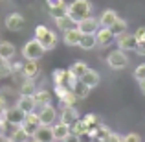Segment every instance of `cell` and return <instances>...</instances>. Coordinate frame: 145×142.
<instances>
[{
	"label": "cell",
	"instance_id": "cell-1",
	"mask_svg": "<svg viewBox=\"0 0 145 142\" xmlns=\"http://www.w3.org/2000/svg\"><path fill=\"white\" fill-rule=\"evenodd\" d=\"M92 4H90V0H74V2L68 4V11L66 13L70 15L74 20H83V18L86 17H92Z\"/></svg>",
	"mask_w": 145,
	"mask_h": 142
},
{
	"label": "cell",
	"instance_id": "cell-2",
	"mask_svg": "<svg viewBox=\"0 0 145 142\" xmlns=\"http://www.w3.org/2000/svg\"><path fill=\"white\" fill-rule=\"evenodd\" d=\"M33 39L39 41V43L46 48V52H48V50H53L57 46V43H59L57 33L53 32V30H50L48 26H44V24H39L35 28V37H33Z\"/></svg>",
	"mask_w": 145,
	"mask_h": 142
},
{
	"label": "cell",
	"instance_id": "cell-3",
	"mask_svg": "<svg viewBox=\"0 0 145 142\" xmlns=\"http://www.w3.org/2000/svg\"><path fill=\"white\" fill-rule=\"evenodd\" d=\"M46 53V48L39 43L37 39H31L22 46V57L26 61H39L40 57Z\"/></svg>",
	"mask_w": 145,
	"mask_h": 142
},
{
	"label": "cell",
	"instance_id": "cell-4",
	"mask_svg": "<svg viewBox=\"0 0 145 142\" xmlns=\"http://www.w3.org/2000/svg\"><path fill=\"white\" fill-rule=\"evenodd\" d=\"M106 65H108L110 68H114V70H123V68H127L129 67L127 52H123V50H120V48L112 50V52L106 55Z\"/></svg>",
	"mask_w": 145,
	"mask_h": 142
},
{
	"label": "cell",
	"instance_id": "cell-5",
	"mask_svg": "<svg viewBox=\"0 0 145 142\" xmlns=\"http://www.w3.org/2000/svg\"><path fill=\"white\" fill-rule=\"evenodd\" d=\"M24 118H26V113H24L22 109H18L17 105H15V107H7L4 120H6L7 124L11 125V127H17V125H22Z\"/></svg>",
	"mask_w": 145,
	"mask_h": 142
},
{
	"label": "cell",
	"instance_id": "cell-6",
	"mask_svg": "<svg viewBox=\"0 0 145 142\" xmlns=\"http://www.w3.org/2000/svg\"><path fill=\"white\" fill-rule=\"evenodd\" d=\"M116 44L120 50H123V52H131V50H136V46H138V41H136L134 33H121V35L116 37Z\"/></svg>",
	"mask_w": 145,
	"mask_h": 142
},
{
	"label": "cell",
	"instance_id": "cell-7",
	"mask_svg": "<svg viewBox=\"0 0 145 142\" xmlns=\"http://www.w3.org/2000/svg\"><path fill=\"white\" fill-rule=\"evenodd\" d=\"M39 116H40V124L42 125H53L57 120V109L50 103V105H42L39 107Z\"/></svg>",
	"mask_w": 145,
	"mask_h": 142
},
{
	"label": "cell",
	"instance_id": "cell-8",
	"mask_svg": "<svg viewBox=\"0 0 145 142\" xmlns=\"http://www.w3.org/2000/svg\"><path fill=\"white\" fill-rule=\"evenodd\" d=\"M4 24H6V28L9 30V32H20L22 28H24V24H26V18H24V15H20V13H9L6 17V20H4Z\"/></svg>",
	"mask_w": 145,
	"mask_h": 142
},
{
	"label": "cell",
	"instance_id": "cell-9",
	"mask_svg": "<svg viewBox=\"0 0 145 142\" xmlns=\"http://www.w3.org/2000/svg\"><path fill=\"white\" fill-rule=\"evenodd\" d=\"M74 81L75 78L70 74V70H64V68H55L53 70V85H64L70 89Z\"/></svg>",
	"mask_w": 145,
	"mask_h": 142
},
{
	"label": "cell",
	"instance_id": "cell-10",
	"mask_svg": "<svg viewBox=\"0 0 145 142\" xmlns=\"http://www.w3.org/2000/svg\"><path fill=\"white\" fill-rule=\"evenodd\" d=\"M40 116H39V113L37 111H33V113H29V114H26V118H24V122H22V127L26 129V133H29V135L33 137V133L37 131V129L40 127Z\"/></svg>",
	"mask_w": 145,
	"mask_h": 142
},
{
	"label": "cell",
	"instance_id": "cell-11",
	"mask_svg": "<svg viewBox=\"0 0 145 142\" xmlns=\"http://www.w3.org/2000/svg\"><path fill=\"white\" fill-rule=\"evenodd\" d=\"M99 28H101V24H99V18L96 17H86L77 22V30L81 33H96Z\"/></svg>",
	"mask_w": 145,
	"mask_h": 142
},
{
	"label": "cell",
	"instance_id": "cell-12",
	"mask_svg": "<svg viewBox=\"0 0 145 142\" xmlns=\"http://www.w3.org/2000/svg\"><path fill=\"white\" fill-rule=\"evenodd\" d=\"M33 139H37L39 142H55L53 127L52 125H40V127L33 133Z\"/></svg>",
	"mask_w": 145,
	"mask_h": 142
},
{
	"label": "cell",
	"instance_id": "cell-13",
	"mask_svg": "<svg viewBox=\"0 0 145 142\" xmlns=\"http://www.w3.org/2000/svg\"><path fill=\"white\" fill-rule=\"evenodd\" d=\"M40 72V67H39V61H24L22 65V74H24L26 79H35Z\"/></svg>",
	"mask_w": 145,
	"mask_h": 142
},
{
	"label": "cell",
	"instance_id": "cell-14",
	"mask_svg": "<svg viewBox=\"0 0 145 142\" xmlns=\"http://www.w3.org/2000/svg\"><path fill=\"white\" fill-rule=\"evenodd\" d=\"M81 35H83V33L79 32L77 28H74V30H66V32H63V43L66 44V46H79Z\"/></svg>",
	"mask_w": 145,
	"mask_h": 142
},
{
	"label": "cell",
	"instance_id": "cell-15",
	"mask_svg": "<svg viewBox=\"0 0 145 142\" xmlns=\"http://www.w3.org/2000/svg\"><path fill=\"white\" fill-rule=\"evenodd\" d=\"M70 90L75 94V98H77V100H85V98H88V94H90V90H92V89H90L88 85H85L81 79H75V81L72 83Z\"/></svg>",
	"mask_w": 145,
	"mask_h": 142
},
{
	"label": "cell",
	"instance_id": "cell-16",
	"mask_svg": "<svg viewBox=\"0 0 145 142\" xmlns=\"http://www.w3.org/2000/svg\"><path fill=\"white\" fill-rule=\"evenodd\" d=\"M114 39H116V37H114V33H112L110 28H99L96 32V41H97L99 46H108Z\"/></svg>",
	"mask_w": 145,
	"mask_h": 142
},
{
	"label": "cell",
	"instance_id": "cell-17",
	"mask_svg": "<svg viewBox=\"0 0 145 142\" xmlns=\"http://www.w3.org/2000/svg\"><path fill=\"white\" fill-rule=\"evenodd\" d=\"M77 120H79V113H77V109H75V105L74 107H63V111H61V122H63V124L72 125Z\"/></svg>",
	"mask_w": 145,
	"mask_h": 142
},
{
	"label": "cell",
	"instance_id": "cell-18",
	"mask_svg": "<svg viewBox=\"0 0 145 142\" xmlns=\"http://www.w3.org/2000/svg\"><path fill=\"white\" fill-rule=\"evenodd\" d=\"M52 127H53V137H55V140H59V142H63L72 133V125L63 124V122H57V124H53Z\"/></svg>",
	"mask_w": 145,
	"mask_h": 142
},
{
	"label": "cell",
	"instance_id": "cell-19",
	"mask_svg": "<svg viewBox=\"0 0 145 142\" xmlns=\"http://www.w3.org/2000/svg\"><path fill=\"white\" fill-rule=\"evenodd\" d=\"M118 18H120V15L114 9H105L101 13V17H99V24H101V28H110Z\"/></svg>",
	"mask_w": 145,
	"mask_h": 142
},
{
	"label": "cell",
	"instance_id": "cell-20",
	"mask_svg": "<svg viewBox=\"0 0 145 142\" xmlns=\"http://www.w3.org/2000/svg\"><path fill=\"white\" fill-rule=\"evenodd\" d=\"M9 139H11V142H28L31 139V135L26 133V129L22 127V125H17V127H11Z\"/></svg>",
	"mask_w": 145,
	"mask_h": 142
},
{
	"label": "cell",
	"instance_id": "cell-21",
	"mask_svg": "<svg viewBox=\"0 0 145 142\" xmlns=\"http://www.w3.org/2000/svg\"><path fill=\"white\" fill-rule=\"evenodd\" d=\"M55 26L57 30H63V32H66V30H74L77 28V20H74V18L70 17V15H63V17L55 18Z\"/></svg>",
	"mask_w": 145,
	"mask_h": 142
},
{
	"label": "cell",
	"instance_id": "cell-22",
	"mask_svg": "<svg viewBox=\"0 0 145 142\" xmlns=\"http://www.w3.org/2000/svg\"><path fill=\"white\" fill-rule=\"evenodd\" d=\"M33 102H35L37 107L50 105V103H52V94H50L46 89H37L35 94H33Z\"/></svg>",
	"mask_w": 145,
	"mask_h": 142
},
{
	"label": "cell",
	"instance_id": "cell-23",
	"mask_svg": "<svg viewBox=\"0 0 145 142\" xmlns=\"http://www.w3.org/2000/svg\"><path fill=\"white\" fill-rule=\"evenodd\" d=\"M15 53H17V48H15V44L11 41H0V55H2V59L9 61L15 57Z\"/></svg>",
	"mask_w": 145,
	"mask_h": 142
},
{
	"label": "cell",
	"instance_id": "cell-24",
	"mask_svg": "<svg viewBox=\"0 0 145 142\" xmlns=\"http://www.w3.org/2000/svg\"><path fill=\"white\" fill-rule=\"evenodd\" d=\"M81 81L85 83V85H88L90 89H94V87L99 85V81H101V76H99L97 70H94V68H88V72H86V74L81 78Z\"/></svg>",
	"mask_w": 145,
	"mask_h": 142
},
{
	"label": "cell",
	"instance_id": "cell-25",
	"mask_svg": "<svg viewBox=\"0 0 145 142\" xmlns=\"http://www.w3.org/2000/svg\"><path fill=\"white\" fill-rule=\"evenodd\" d=\"M17 107H18V109H22L26 114L33 113V111L37 109L35 102H33V96H20V98H18V102H17Z\"/></svg>",
	"mask_w": 145,
	"mask_h": 142
},
{
	"label": "cell",
	"instance_id": "cell-26",
	"mask_svg": "<svg viewBox=\"0 0 145 142\" xmlns=\"http://www.w3.org/2000/svg\"><path fill=\"white\" fill-rule=\"evenodd\" d=\"M96 46H97L96 33H83L81 41H79V48H81V50H92Z\"/></svg>",
	"mask_w": 145,
	"mask_h": 142
},
{
	"label": "cell",
	"instance_id": "cell-27",
	"mask_svg": "<svg viewBox=\"0 0 145 142\" xmlns=\"http://www.w3.org/2000/svg\"><path fill=\"white\" fill-rule=\"evenodd\" d=\"M88 68H90V67H88L86 63H83V61H77V63H74L70 68H68V70H70V74L74 76L75 79H81L83 76L88 72Z\"/></svg>",
	"mask_w": 145,
	"mask_h": 142
},
{
	"label": "cell",
	"instance_id": "cell-28",
	"mask_svg": "<svg viewBox=\"0 0 145 142\" xmlns=\"http://www.w3.org/2000/svg\"><path fill=\"white\" fill-rule=\"evenodd\" d=\"M35 90H37V87L33 79H24V83L20 85V96H33Z\"/></svg>",
	"mask_w": 145,
	"mask_h": 142
},
{
	"label": "cell",
	"instance_id": "cell-29",
	"mask_svg": "<svg viewBox=\"0 0 145 142\" xmlns=\"http://www.w3.org/2000/svg\"><path fill=\"white\" fill-rule=\"evenodd\" d=\"M127 28H129V24H127V20H125V18H118V20L114 22L112 26H110V30H112L114 37H118V35H121V33H125V32H127Z\"/></svg>",
	"mask_w": 145,
	"mask_h": 142
},
{
	"label": "cell",
	"instance_id": "cell-30",
	"mask_svg": "<svg viewBox=\"0 0 145 142\" xmlns=\"http://www.w3.org/2000/svg\"><path fill=\"white\" fill-rule=\"evenodd\" d=\"M83 122L86 124V127H88L90 131H94L97 125H101V120H99V116H97V114H94V113H88L85 118H83Z\"/></svg>",
	"mask_w": 145,
	"mask_h": 142
},
{
	"label": "cell",
	"instance_id": "cell-31",
	"mask_svg": "<svg viewBox=\"0 0 145 142\" xmlns=\"http://www.w3.org/2000/svg\"><path fill=\"white\" fill-rule=\"evenodd\" d=\"M72 133L77 135V137H81V135H85V133H90V129L86 127V124L83 122V118H79L75 124H72Z\"/></svg>",
	"mask_w": 145,
	"mask_h": 142
},
{
	"label": "cell",
	"instance_id": "cell-32",
	"mask_svg": "<svg viewBox=\"0 0 145 142\" xmlns=\"http://www.w3.org/2000/svg\"><path fill=\"white\" fill-rule=\"evenodd\" d=\"M48 11H50V15L53 17V20H55V18H59V17H63V15H66L68 4H63V6H57V7H48Z\"/></svg>",
	"mask_w": 145,
	"mask_h": 142
},
{
	"label": "cell",
	"instance_id": "cell-33",
	"mask_svg": "<svg viewBox=\"0 0 145 142\" xmlns=\"http://www.w3.org/2000/svg\"><path fill=\"white\" fill-rule=\"evenodd\" d=\"M75 100H77V98H75V94L70 90L66 96H63V98H61V103H63V107H74Z\"/></svg>",
	"mask_w": 145,
	"mask_h": 142
},
{
	"label": "cell",
	"instance_id": "cell-34",
	"mask_svg": "<svg viewBox=\"0 0 145 142\" xmlns=\"http://www.w3.org/2000/svg\"><path fill=\"white\" fill-rule=\"evenodd\" d=\"M13 74V68H11V65H9V61H6V63L0 67V79H4V78H9V76Z\"/></svg>",
	"mask_w": 145,
	"mask_h": 142
},
{
	"label": "cell",
	"instance_id": "cell-35",
	"mask_svg": "<svg viewBox=\"0 0 145 142\" xmlns=\"http://www.w3.org/2000/svg\"><path fill=\"white\" fill-rule=\"evenodd\" d=\"M134 79H145V63H142V65H138V67L134 68Z\"/></svg>",
	"mask_w": 145,
	"mask_h": 142
},
{
	"label": "cell",
	"instance_id": "cell-36",
	"mask_svg": "<svg viewBox=\"0 0 145 142\" xmlns=\"http://www.w3.org/2000/svg\"><path fill=\"white\" fill-rule=\"evenodd\" d=\"M121 142H142V137L138 133H127L125 137H121Z\"/></svg>",
	"mask_w": 145,
	"mask_h": 142
},
{
	"label": "cell",
	"instance_id": "cell-37",
	"mask_svg": "<svg viewBox=\"0 0 145 142\" xmlns=\"http://www.w3.org/2000/svg\"><path fill=\"white\" fill-rule=\"evenodd\" d=\"M68 92H70V89L68 87H64V85H55V94H57V98H63V96H66Z\"/></svg>",
	"mask_w": 145,
	"mask_h": 142
},
{
	"label": "cell",
	"instance_id": "cell-38",
	"mask_svg": "<svg viewBox=\"0 0 145 142\" xmlns=\"http://www.w3.org/2000/svg\"><path fill=\"white\" fill-rule=\"evenodd\" d=\"M134 37L138 43H145V26H142V28H138L134 32Z\"/></svg>",
	"mask_w": 145,
	"mask_h": 142
},
{
	"label": "cell",
	"instance_id": "cell-39",
	"mask_svg": "<svg viewBox=\"0 0 145 142\" xmlns=\"http://www.w3.org/2000/svg\"><path fill=\"white\" fill-rule=\"evenodd\" d=\"M6 111H7V103H6V98L0 96V116H6Z\"/></svg>",
	"mask_w": 145,
	"mask_h": 142
},
{
	"label": "cell",
	"instance_id": "cell-40",
	"mask_svg": "<svg viewBox=\"0 0 145 142\" xmlns=\"http://www.w3.org/2000/svg\"><path fill=\"white\" fill-rule=\"evenodd\" d=\"M46 4L48 7H57V6H63L64 0H46Z\"/></svg>",
	"mask_w": 145,
	"mask_h": 142
},
{
	"label": "cell",
	"instance_id": "cell-41",
	"mask_svg": "<svg viewBox=\"0 0 145 142\" xmlns=\"http://www.w3.org/2000/svg\"><path fill=\"white\" fill-rule=\"evenodd\" d=\"M138 55H145V43H138V46H136V50H134Z\"/></svg>",
	"mask_w": 145,
	"mask_h": 142
},
{
	"label": "cell",
	"instance_id": "cell-42",
	"mask_svg": "<svg viewBox=\"0 0 145 142\" xmlns=\"http://www.w3.org/2000/svg\"><path fill=\"white\" fill-rule=\"evenodd\" d=\"M63 142H81V140H79V137H77V135L70 133V135H68V137H66V139H64Z\"/></svg>",
	"mask_w": 145,
	"mask_h": 142
},
{
	"label": "cell",
	"instance_id": "cell-43",
	"mask_svg": "<svg viewBox=\"0 0 145 142\" xmlns=\"http://www.w3.org/2000/svg\"><path fill=\"white\" fill-rule=\"evenodd\" d=\"M105 142H121V137H120V135H116V133H112V135H110V139H108V140H105Z\"/></svg>",
	"mask_w": 145,
	"mask_h": 142
},
{
	"label": "cell",
	"instance_id": "cell-44",
	"mask_svg": "<svg viewBox=\"0 0 145 142\" xmlns=\"http://www.w3.org/2000/svg\"><path fill=\"white\" fill-rule=\"evenodd\" d=\"M22 65H24V63H15V65H11V68H13V74H15V72H22Z\"/></svg>",
	"mask_w": 145,
	"mask_h": 142
},
{
	"label": "cell",
	"instance_id": "cell-45",
	"mask_svg": "<svg viewBox=\"0 0 145 142\" xmlns=\"http://www.w3.org/2000/svg\"><path fill=\"white\" fill-rule=\"evenodd\" d=\"M138 85H140V90H142V94L145 96V79H140Z\"/></svg>",
	"mask_w": 145,
	"mask_h": 142
},
{
	"label": "cell",
	"instance_id": "cell-46",
	"mask_svg": "<svg viewBox=\"0 0 145 142\" xmlns=\"http://www.w3.org/2000/svg\"><path fill=\"white\" fill-rule=\"evenodd\" d=\"M0 142H11L9 135H0Z\"/></svg>",
	"mask_w": 145,
	"mask_h": 142
},
{
	"label": "cell",
	"instance_id": "cell-47",
	"mask_svg": "<svg viewBox=\"0 0 145 142\" xmlns=\"http://www.w3.org/2000/svg\"><path fill=\"white\" fill-rule=\"evenodd\" d=\"M4 63H6V59H2V55H0V67H2Z\"/></svg>",
	"mask_w": 145,
	"mask_h": 142
},
{
	"label": "cell",
	"instance_id": "cell-48",
	"mask_svg": "<svg viewBox=\"0 0 145 142\" xmlns=\"http://www.w3.org/2000/svg\"><path fill=\"white\" fill-rule=\"evenodd\" d=\"M28 142H39V140H37V139H33V137H31V139H29Z\"/></svg>",
	"mask_w": 145,
	"mask_h": 142
},
{
	"label": "cell",
	"instance_id": "cell-49",
	"mask_svg": "<svg viewBox=\"0 0 145 142\" xmlns=\"http://www.w3.org/2000/svg\"><path fill=\"white\" fill-rule=\"evenodd\" d=\"M0 120H4V118H2V116H0Z\"/></svg>",
	"mask_w": 145,
	"mask_h": 142
}]
</instances>
